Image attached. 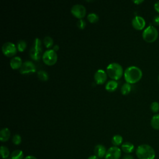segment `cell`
<instances>
[{"label": "cell", "instance_id": "1", "mask_svg": "<svg viewBox=\"0 0 159 159\" xmlns=\"http://www.w3.org/2000/svg\"><path fill=\"white\" fill-rule=\"evenodd\" d=\"M142 71L140 68L136 66L127 67L124 73V79L126 83L135 84L139 82L142 78Z\"/></svg>", "mask_w": 159, "mask_h": 159}, {"label": "cell", "instance_id": "2", "mask_svg": "<svg viewBox=\"0 0 159 159\" xmlns=\"http://www.w3.org/2000/svg\"><path fill=\"white\" fill-rule=\"evenodd\" d=\"M139 159H154L155 152L154 149L148 144H142L137 147L135 151Z\"/></svg>", "mask_w": 159, "mask_h": 159}, {"label": "cell", "instance_id": "3", "mask_svg": "<svg viewBox=\"0 0 159 159\" xmlns=\"http://www.w3.org/2000/svg\"><path fill=\"white\" fill-rule=\"evenodd\" d=\"M107 74L113 80H119L124 75L122 66L117 63H111L106 68Z\"/></svg>", "mask_w": 159, "mask_h": 159}, {"label": "cell", "instance_id": "4", "mask_svg": "<svg viewBox=\"0 0 159 159\" xmlns=\"http://www.w3.org/2000/svg\"><path fill=\"white\" fill-rule=\"evenodd\" d=\"M158 37V32L153 25H148L142 32V38L147 43H153L157 40Z\"/></svg>", "mask_w": 159, "mask_h": 159}, {"label": "cell", "instance_id": "5", "mask_svg": "<svg viewBox=\"0 0 159 159\" xmlns=\"http://www.w3.org/2000/svg\"><path fill=\"white\" fill-rule=\"evenodd\" d=\"M42 45L40 39L35 38L30 50V57L32 59L37 61L42 57Z\"/></svg>", "mask_w": 159, "mask_h": 159}, {"label": "cell", "instance_id": "6", "mask_svg": "<svg viewBox=\"0 0 159 159\" xmlns=\"http://www.w3.org/2000/svg\"><path fill=\"white\" fill-rule=\"evenodd\" d=\"M42 60L43 63L48 66H52L57 61V54L53 49H48L45 51L42 55Z\"/></svg>", "mask_w": 159, "mask_h": 159}, {"label": "cell", "instance_id": "7", "mask_svg": "<svg viewBox=\"0 0 159 159\" xmlns=\"http://www.w3.org/2000/svg\"><path fill=\"white\" fill-rule=\"evenodd\" d=\"M17 50V47L14 43L10 42L4 43L2 46V52L3 54L7 57H13L16 53Z\"/></svg>", "mask_w": 159, "mask_h": 159}, {"label": "cell", "instance_id": "8", "mask_svg": "<svg viewBox=\"0 0 159 159\" xmlns=\"http://www.w3.org/2000/svg\"><path fill=\"white\" fill-rule=\"evenodd\" d=\"M71 14L76 18L82 19L86 15V8L82 4H75L71 9Z\"/></svg>", "mask_w": 159, "mask_h": 159}, {"label": "cell", "instance_id": "9", "mask_svg": "<svg viewBox=\"0 0 159 159\" xmlns=\"http://www.w3.org/2000/svg\"><path fill=\"white\" fill-rule=\"evenodd\" d=\"M121 156V149L118 147L112 146L107 150L105 159H119Z\"/></svg>", "mask_w": 159, "mask_h": 159}, {"label": "cell", "instance_id": "10", "mask_svg": "<svg viewBox=\"0 0 159 159\" xmlns=\"http://www.w3.org/2000/svg\"><path fill=\"white\" fill-rule=\"evenodd\" d=\"M36 70V68L34 63L31 61H24L20 68L19 69V71L21 74H29L31 73H34Z\"/></svg>", "mask_w": 159, "mask_h": 159}, {"label": "cell", "instance_id": "11", "mask_svg": "<svg viewBox=\"0 0 159 159\" xmlns=\"http://www.w3.org/2000/svg\"><path fill=\"white\" fill-rule=\"evenodd\" d=\"M146 25L145 20L140 16H135L132 20V25L137 30H143Z\"/></svg>", "mask_w": 159, "mask_h": 159}, {"label": "cell", "instance_id": "12", "mask_svg": "<svg viewBox=\"0 0 159 159\" xmlns=\"http://www.w3.org/2000/svg\"><path fill=\"white\" fill-rule=\"evenodd\" d=\"M107 73L102 69L98 70L94 76V81L97 84H104L107 80Z\"/></svg>", "mask_w": 159, "mask_h": 159}, {"label": "cell", "instance_id": "13", "mask_svg": "<svg viewBox=\"0 0 159 159\" xmlns=\"http://www.w3.org/2000/svg\"><path fill=\"white\" fill-rule=\"evenodd\" d=\"M107 150L106 147L102 144H98L95 146L94 149V153L99 158H102L105 157Z\"/></svg>", "mask_w": 159, "mask_h": 159}, {"label": "cell", "instance_id": "14", "mask_svg": "<svg viewBox=\"0 0 159 159\" xmlns=\"http://www.w3.org/2000/svg\"><path fill=\"white\" fill-rule=\"evenodd\" d=\"M22 63V59L19 57H14L10 61V66L13 70L20 69Z\"/></svg>", "mask_w": 159, "mask_h": 159}, {"label": "cell", "instance_id": "15", "mask_svg": "<svg viewBox=\"0 0 159 159\" xmlns=\"http://www.w3.org/2000/svg\"><path fill=\"white\" fill-rule=\"evenodd\" d=\"M11 136V132L10 130L7 128H3L0 131V140L2 142H7Z\"/></svg>", "mask_w": 159, "mask_h": 159}, {"label": "cell", "instance_id": "16", "mask_svg": "<svg viewBox=\"0 0 159 159\" xmlns=\"http://www.w3.org/2000/svg\"><path fill=\"white\" fill-rule=\"evenodd\" d=\"M121 149L124 152L129 154L134 151V145L130 142H125L122 144Z\"/></svg>", "mask_w": 159, "mask_h": 159}, {"label": "cell", "instance_id": "17", "mask_svg": "<svg viewBox=\"0 0 159 159\" xmlns=\"http://www.w3.org/2000/svg\"><path fill=\"white\" fill-rule=\"evenodd\" d=\"M118 86V83L116 80L109 81L105 86V89L109 92H113L116 90Z\"/></svg>", "mask_w": 159, "mask_h": 159}, {"label": "cell", "instance_id": "18", "mask_svg": "<svg viewBox=\"0 0 159 159\" xmlns=\"http://www.w3.org/2000/svg\"><path fill=\"white\" fill-rule=\"evenodd\" d=\"M150 124L153 129L159 130V114H154L150 120Z\"/></svg>", "mask_w": 159, "mask_h": 159}, {"label": "cell", "instance_id": "19", "mask_svg": "<svg viewBox=\"0 0 159 159\" xmlns=\"http://www.w3.org/2000/svg\"><path fill=\"white\" fill-rule=\"evenodd\" d=\"M11 159H24V153L21 150H14L11 153Z\"/></svg>", "mask_w": 159, "mask_h": 159}, {"label": "cell", "instance_id": "20", "mask_svg": "<svg viewBox=\"0 0 159 159\" xmlns=\"http://www.w3.org/2000/svg\"><path fill=\"white\" fill-rule=\"evenodd\" d=\"M112 143L113 144L114 146L118 147L123 142V138L120 135H115L112 137V140H111Z\"/></svg>", "mask_w": 159, "mask_h": 159}, {"label": "cell", "instance_id": "21", "mask_svg": "<svg viewBox=\"0 0 159 159\" xmlns=\"http://www.w3.org/2000/svg\"><path fill=\"white\" fill-rule=\"evenodd\" d=\"M132 89V87L130 84L125 83L122 84L120 88V92L122 95H127L129 94Z\"/></svg>", "mask_w": 159, "mask_h": 159}, {"label": "cell", "instance_id": "22", "mask_svg": "<svg viewBox=\"0 0 159 159\" xmlns=\"http://www.w3.org/2000/svg\"><path fill=\"white\" fill-rule=\"evenodd\" d=\"M37 76L39 79L42 81H47L48 80V73L42 70H39L37 71Z\"/></svg>", "mask_w": 159, "mask_h": 159}, {"label": "cell", "instance_id": "23", "mask_svg": "<svg viewBox=\"0 0 159 159\" xmlns=\"http://www.w3.org/2000/svg\"><path fill=\"white\" fill-rule=\"evenodd\" d=\"M0 151H1V157H2V159H6V158H9V157L10 155V152L7 147L2 145L1 147Z\"/></svg>", "mask_w": 159, "mask_h": 159}, {"label": "cell", "instance_id": "24", "mask_svg": "<svg viewBox=\"0 0 159 159\" xmlns=\"http://www.w3.org/2000/svg\"><path fill=\"white\" fill-rule=\"evenodd\" d=\"M43 43L47 48H50L53 45V40L50 36H47L43 39Z\"/></svg>", "mask_w": 159, "mask_h": 159}, {"label": "cell", "instance_id": "25", "mask_svg": "<svg viewBox=\"0 0 159 159\" xmlns=\"http://www.w3.org/2000/svg\"><path fill=\"white\" fill-rule=\"evenodd\" d=\"M27 47V43L23 40H20L17 43V49L19 52H22Z\"/></svg>", "mask_w": 159, "mask_h": 159}, {"label": "cell", "instance_id": "26", "mask_svg": "<svg viewBox=\"0 0 159 159\" xmlns=\"http://www.w3.org/2000/svg\"><path fill=\"white\" fill-rule=\"evenodd\" d=\"M87 19L88 21L91 23H95L98 21L99 17L95 13H90L88 15Z\"/></svg>", "mask_w": 159, "mask_h": 159}, {"label": "cell", "instance_id": "27", "mask_svg": "<svg viewBox=\"0 0 159 159\" xmlns=\"http://www.w3.org/2000/svg\"><path fill=\"white\" fill-rule=\"evenodd\" d=\"M150 108L152 112L157 114V112L159 111V102L157 101L152 102L150 104Z\"/></svg>", "mask_w": 159, "mask_h": 159}, {"label": "cell", "instance_id": "28", "mask_svg": "<svg viewBox=\"0 0 159 159\" xmlns=\"http://www.w3.org/2000/svg\"><path fill=\"white\" fill-rule=\"evenodd\" d=\"M12 142L16 145H19L22 142V138H21L20 135L19 134L14 135V136L12 137Z\"/></svg>", "mask_w": 159, "mask_h": 159}, {"label": "cell", "instance_id": "29", "mask_svg": "<svg viewBox=\"0 0 159 159\" xmlns=\"http://www.w3.org/2000/svg\"><path fill=\"white\" fill-rule=\"evenodd\" d=\"M76 25H77V27H78V29H80L81 30H83L86 27V22L83 19H79L77 21Z\"/></svg>", "mask_w": 159, "mask_h": 159}, {"label": "cell", "instance_id": "30", "mask_svg": "<svg viewBox=\"0 0 159 159\" xmlns=\"http://www.w3.org/2000/svg\"><path fill=\"white\" fill-rule=\"evenodd\" d=\"M153 24L155 26H158L159 25V14H157L154 16L153 18Z\"/></svg>", "mask_w": 159, "mask_h": 159}, {"label": "cell", "instance_id": "31", "mask_svg": "<svg viewBox=\"0 0 159 159\" xmlns=\"http://www.w3.org/2000/svg\"><path fill=\"white\" fill-rule=\"evenodd\" d=\"M154 9L155 10L156 12H157L159 14V1H157L155 4H154Z\"/></svg>", "mask_w": 159, "mask_h": 159}, {"label": "cell", "instance_id": "32", "mask_svg": "<svg viewBox=\"0 0 159 159\" xmlns=\"http://www.w3.org/2000/svg\"><path fill=\"white\" fill-rule=\"evenodd\" d=\"M122 159H134V157L131 155L127 154V155H125V156L123 157Z\"/></svg>", "mask_w": 159, "mask_h": 159}, {"label": "cell", "instance_id": "33", "mask_svg": "<svg viewBox=\"0 0 159 159\" xmlns=\"http://www.w3.org/2000/svg\"><path fill=\"white\" fill-rule=\"evenodd\" d=\"M143 1H144L143 0H135V1H133V2L137 5H139L141 3H142Z\"/></svg>", "mask_w": 159, "mask_h": 159}, {"label": "cell", "instance_id": "34", "mask_svg": "<svg viewBox=\"0 0 159 159\" xmlns=\"http://www.w3.org/2000/svg\"><path fill=\"white\" fill-rule=\"evenodd\" d=\"M24 159H37V158L33 155H27Z\"/></svg>", "mask_w": 159, "mask_h": 159}, {"label": "cell", "instance_id": "35", "mask_svg": "<svg viewBox=\"0 0 159 159\" xmlns=\"http://www.w3.org/2000/svg\"><path fill=\"white\" fill-rule=\"evenodd\" d=\"M87 159H99V158L98 157H97L96 155H93L89 156Z\"/></svg>", "mask_w": 159, "mask_h": 159}, {"label": "cell", "instance_id": "36", "mask_svg": "<svg viewBox=\"0 0 159 159\" xmlns=\"http://www.w3.org/2000/svg\"><path fill=\"white\" fill-rule=\"evenodd\" d=\"M58 49H59V46H58V45H55L53 46V50L54 51H55L56 52H57V51Z\"/></svg>", "mask_w": 159, "mask_h": 159}, {"label": "cell", "instance_id": "37", "mask_svg": "<svg viewBox=\"0 0 159 159\" xmlns=\"http://www.w3.org/2000/svg\"><path fill=\"white\" fill-rule=\"evenodd\" d=\"M6 159H11V158H9H9H6Z\"/></svg>", "mask_w": 159, "mask_h": 159}, {"label": "cell", "instance_id": "38", "mask_svg": "<svg viewBox=\"0 0 159 159\" xmlns=\"http://www.w3.org/2000/svg\"><path fill=\"white\" fill-rule=\"evenodd\" d=\"M158 81H159V75H158Z\"/></svg>", "mask_w": 159, "mask_h": 159}]
</instances>
